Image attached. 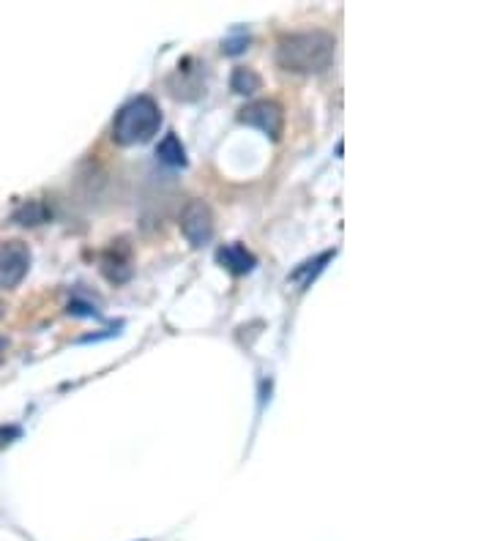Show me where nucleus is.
<instances>
[{
    "instance_id": "obj_1",
    "label": "nucleus",
    "mask_w": 492,
    "mask_h": 541,
    "mask_svg": "<svg viewBox=\"0 0 492 541\" xmlns=\"http://www.w3.org/2000/svg\"><path fill=\"white\" fill-rule=\"evenodd\" d=\"M337 55V39L326 31L285 33L277 41V63L285 72L320 74Z\"/></svg>"
},
{
    "instance_id": "obj_5",
    "label": "nucleus",
    "mask_w": 492,
    "mask_h": 541,
    "mask_svg": "<svg viewBox=\"0 0 492 541\" xmlns=\"http://www.w3.org/2000/svg\"><path fill=\"white\" fill-rule=\"evenodd\" d=\"M214 211L203 200H189L181 211V233L192 246H205L214 238Z\"/></svg>"
},
{
    "instance_id": "obj_3",
    "label": "nucleus",
    "mask_w": 492,
    "mask_h": 541,
    "mask_svg": "<svg viewBox=\"0 0 492 541\" xmlns=\"http://www.w3.org/2000/svg\"><path fill=\"white\" fill-rule=\"evenodd\" d=\"M238 121L260 129V132L266 134L268 140H274V143H279L282 134H285V110H282V104L274 102V99H260V102L246 104L244 110L238 113Z\"/></svg>"
},
{
    "instance_id": "obj_9",
    "label": "nucleus",
    "mask_w": 492,
    "mask_h": 541,
    "mask_svg": "<svg viewBox=\"0 0 492 541\" xmlns=\"http://www.w3.org/2000/svg\"><path fill=\"white\" fill-rule=\"evenodd\" d=\"M47 205L41 203V200H28V203H22L14 214H11V222L20 227H36L41 222H47Z\"/></svg>"
},
{
    "instance_id": "obj_8",
    "label": "nucleus",
    "mask_w": 492,
    "mask_h": 541,
    "mask_svg": "<svg viewBox=\"0 0 492 541\" xmlns=\"http://www.w3.org/2000/svg\"><path fill=\"white\" fill-rule=\"evenodd\" d=\"M189 63H192V58H186L184 63H178V72H175L173 82L181 80V85H173V88H170L175 99H197V96L203 93V66H197L195 63V69H189Z\"/></svg>"
},
{
    "instance_id": "obj_15",
    "label": "nucleus",
    "mask_w": 492,
    "mask_h": 541,
    "mask_svg": "<svg viewBox=\"0 0 492 541\" xmlns=\"http://www.w3.org/2000/svg\"><path fill=\"white\" fill-rule=\"evenodd\" d=\"M3 315H6V304L0 301V320H3Z\"/></svg>"
},
{
    "instance_id": "obj_7",
    "label": "nucleus",
    "mask_w": 492,
    "mask_h": 541,
    "mask_svg": "<svg viewBox=\"0 0 492 541\" xmlns=\"http://www.w3.org/2000/svg\"><path fill=\"white\" fill-rule=\"evenodd\" d=\"M216 263L233 276H246L255 271L257 257L244 244H227L216 249Z\"/></svg>"
},
{
    "instance_id": "obj_4",
    "label": "nucleus",
    "mask_w": 492,
    "mask_h": 541,
    "mask_svg": "<svg viewBox=\"0 0 492 541\" xmlns=\"http://www.w3.org/2000/svg\"><path fill=\"white\" fill-rule=\"evenodd\" d=\"M31 271V249L25 241L0 244V290H14Z\"/></svg>"
},
{
    "instance_id": "obj_13",
    "label": "nucleus",
    "mask_w": 492,
    "mask_h": 541,
    "mask_svg": "<svg viewBox=\"0 0 492 541\" xmlns=\"http://www.w3.org/2000/svg\"><path fill=\"white\" fill-rule=\"evenodd\" d=\"M246 44H249V36H238V39H227L222 44V52L225 55H238V52L246 50Z\"/></svg>"
},
{
    "instance_id": "obj_12",
    "label": "nucleus",
    "mask_w": 492,
    "mask_h": 541,
    "mask_svg": "<svg viewBox=\"0 0 492 541\" xmlns=\"http://www.w3.org/2000/svg\"><path fill=\"white\" fill-rule=\"evenodd\" d=\"M156 156H159V162L170 164V167H186V151L175 134H167L162 143L156 145Z\"/></svg>"
},
{
    "instance_id": "obj_10",
    "label": "nucleus",
    "mask_w": 492,
    "mask_h": 541,
    "mask_svg": "<svg viewBox=\"0 0 492 541\" xmlns=\"http://www.w3.org/2000/svg\"><path fill=\"white\" fill-rule=\"evenodd\" d=\"M334 255H337V252H323V255L315 257V260H307V263H301V266H298L296 271L290 274V282L301 285V290H304V287H309V285H312V279H315V276H318L320 271L326 268V263Z\"/></svg>"
},
{
    "instance_id": "obj_14",
    "label": "nucleus",
    "mask_w": 492,
    "mask_h": 541,
    "mask_svg": "<svg viewBox=\"0 0 492 541\" xmlns=\"http://www.w3.org/2000/svg\"><path fill=\"white\" fill-rule=\"evenodd\" d=\"M6 350H9V342L0 337V361H3V356H6Z\"/></svg>"
},
{
    "instance_id": "obj_11",
    "label": "nucleus",
    "mask_w": 492,
    "mask_h": 541,
    "mask_svg": "<svg viewBox=\"0 0 492 541\" xmlns=\"http://www.w3.org/2000/svg\"><path fill=\"white\" fill-rule=\"evenodd\" d=\"M230 88L238 96H252L263 88V77L255 72V69H246V66H238L233 77H230Z\"/></svg>"
},
{
    "instance_id": "obj_6",
    "label": "nucleus",
    "mask_w": 492,
    "mask_h": 541,
    "mask_svg": "<svg viewBox=\"0 0 492 541\" xmlns=\"http://www.w3.org/2000/svg\"><path fill=\"white\" fill-rule=\"evenodd\" d=\"M102 274L115 285L132 279V249L126 241H113L107 246V252L102 255Z\"/></svg>"
},
{
    "instance_id": "obj_2",
    "label": "nucleus",
    "mask_w": 492,
    "mask_h": 541,
    "mask_svg": "<svg viewBox=\"0 0 492 541\" xmlns=\"http://www.w3.org/2000/svg\"><path fill=\"white\" fill-rule=\"evenodd\" d=\"M162 126V110L151 96H137L132 102H126L115 113L113 121V140L123 148L129 145H143L154 140V134Z\"/></svg>"
}]
</instances>
